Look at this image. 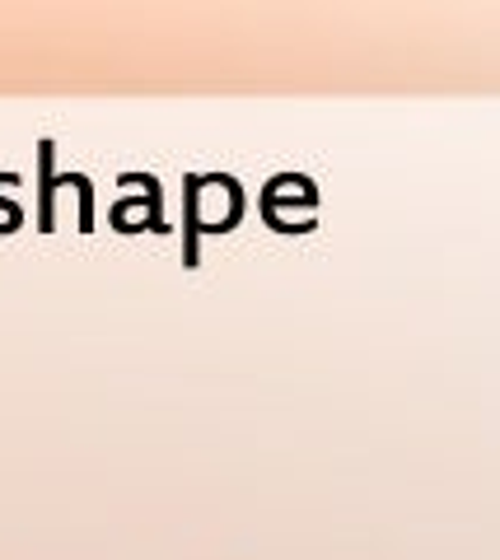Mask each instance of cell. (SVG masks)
I'll return each instance as SVG.
<instances>
[{
  "label": "cell",
  "mask_w": 500,
  "mask_h": 560,
  "mask_svg": "<svg viewBox=\"0 0 500 560\" xmlns=\"http://www.w3.org/2000/svg\"><path fill=\"white\" fill-rule=\"evenodd\" d=\"M57 187H75V197H80V230L90 234L94 230V187L84 173H66V178H57Z\"/></svg>",
  "instance_id": "277c9868"
},
{
  "label": "cell",
  "mask_w": 500,
  "mask_h": 560,
  "mask_svg": "<svg viewBox=\"0 0 500 560\" xmlns=\"http://www.w3.org/2000/svg\"><path fill=\"white\" fill-rule=\"evenodd\" d=\"M51 154H57V145H51V140H38V183H43L38 230H43V234L57 230V215H51V197H57V173H51Z\"/></svg>",
  "instance_id": "7a4b0ae2"
},
{
  "label": "cell",
  "mask_w": 500,
  "mask_h": 560,
  "mask_svg": "<svg viewBox=\"0 0 500 560\" xmlns=\"http://www.w3.org/2000/svg\"><path fill=\"white\" fill-rule=\"evenodd\" d=\"M123 187H146V224H141V230L164 234L168 224H164V197H160V178H154V173H123Z\"/></svg>",
  "instance_id": "3957f363"
},
{
  "label": "cell",
  "mask_w": 500,
  "mask_h": 560,
  "mask_svg": "<svg viewBox=\"0 0 500 560\" xmlns=\"http://www.w3.org/2000/svg\"><path fill=\"white\" fill-rule=\"evenodd\" d=\"M14 183H20V173H0V187H14ZM0 210H5V234L10 230H20V224H24V206L20 201H5V197H0Z\"/></svg>",
  "instance_id": "5b68a950"
},
{
  "label": "cell",
  "mask_w": 500,
  "mask_h": 560,
  "mask_svg": "<svg viewBox=\"0 0 500 560\" xmlns=\"http://www.w3.org/2000/svg\"><path fill=\"white\" fill-rule=\"evenodd\" d=\"M201 187L206 178L201 173H187L183 178V267H197V234H201Z\"/></svg>",
  "instance_id": "6da1fadb"
}]
</instances>
